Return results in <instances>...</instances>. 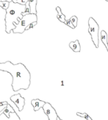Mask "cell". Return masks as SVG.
Returning a JSON list of instances; mask_svg holds the SVG:
<instances>
[{
	"label": "cell",
	"instance_id": "6da1fadb",
	"mask_svg": "<svg viewBox=\"0 0 108 120\" xmlns=\"http://www.w3.org/2000/svg\"><path fill=\"white\" fill-rule=\"evenodd\" d=\"M0 71H7L12 76V88L14 91H18L21 89L26 90L29 88L30 74L23 64L18 63L14 64L9 61L0 63Z\"/></svg>",
	"mask_w": 108,
	"mask_h": 120
},
{
	"label": "cell",
	"instance_id": "7a4b0ae2",
	"mask_svg": "<svg viewBox=\"0 0 108 120\" xmlns=\"http://www.w3.org/2000/svg\"><path fill=\"white\" fill-rule=\"evenodd\" d=\"M26 8V4H21L13 1L10 2L9 8L5 10L6 15L4 21L5 30L7 33H11V32L16 28V26L19 23V20L23 18V13L25 11Z\"/></svg>",
	"mask_w": 108,
	"mask_h": 120
},
{
	"label": "cell",
	"instance_id": "3957f363",
	"mask_svg": "<svg viewBox=\"0 0 108 120\" xmlns=\"http://www.w3.org/2000/svg\"><path fill=\"white\" fill-rule=\"evenodd\" d=\"M37 22V14H28L26 15H23V18L19 20V23L16 26V28L12 30L14 33H23L26 28L32 23Z\"/></svg>",
	"mask_w": 108,
	"mask_h": 120
},
{
	"label": "cell",
	"instance_id": "277c9868",
	"mask_svg": "<svg viewBox=\"0 0 108 120\" xmlns=\"http://www.w3.org/2000/svg\"><path fill=\"white\" fill-rule=\"evenodd\" d=\"M99 25L96 22V21L93 18H89L88 20V32L90 35L92 41L95 46L96 48L99 47Z\"/></svg>",
	"mask_w": 108,
	"mask_h": 120
},
{
	"label": "cell",
	"instance_id": "5b68a950",
	"mask_svg": "<svg viewBox=\"0 0 108 120\" xmlns=\"http://www.w3.org/2000/svg\"><path fill=\"white\" fill-rule=\"evenodd\" d=\"M42 109L46 115L47 116L49 120H57L58 115L55 109L53 108V107L49 102H45V104L42 107Z\"/></svg>",
	"mask_w": 108,
	"mask_h": 120
},
{
	"label": "cell",
	"instance_id": "8992f818",
	"mask_svg": "<svg viewBox=\"0 0 108 120\" xmlns=\"http://www.w3.org/2000/svg\"><path fill=\"white\" fill-rule=\"evenodd\" d=\"M10 100L16 105V107L19 108V111H21L23 109V107L25 105V99L21 96V94H16L14 95L10 98Z\"/></svg>",
	"mask_w": 108,
	"mask_h": 120
},
{
	"label": "cell",
	"instance_id": "52a82bcc",
	"mask_svg": "<svg viewBox=\"0 0 108 120\" xmlns=\"http://www.w3.org/2000/svg\"><path fill=\"white\" fill-rule=\"evenodd\" d=\"M31 104L33 107L34 111L36 112V111H38L40 108H42V107L45 104V102L42 101L38 99H35V100H33L31 101Z\"/></svg>",
	"mask_w": 108,
	"mask_h": 120
},
{
	"label": "cell",
	"instance_id": "ba28073f",
	"mask_svg": "<svg viewBox=\"0 0 108 120\" xmlns=\"http://www.w3.org/2000/svg\"><path fill=\"white\" fill-rule=\"evenodd\" d=\"M69 47L75 52H81V45H80L78 40L71 42L69 43Z\"/></svg>",
	"mask_w": 108,
	"mask_h": 120
},
{
	"label": "cell",
	"instance_id": "9c48e42d",
	"mask_svg": "<svg viewBox=\"0 0 108 120\" xmlns=\"http://www.w3.org/2000/svg\"><path fill=\"white\" fill-rule=\"evenodd\" d=\"M100 39L102 42L104 44L106 49L108 52V42H107V34L104 30H101L100 32Z\"/></svg>",
	"mask_w": 108,
	"mask_h": 120
},
{
	"label": "cell",
	"instance_id": "30bf717a",
	"mask_svg": "<svg viewBox=\"0 0 108 120\" xmlns=\"http://www.w3.org/2000/svg\"><path fill=\"white\" fill-rule=\"evenodd\" d=\"M28 3L30 9V13L31 14H37V0H28Z\"/></svg>",
	"mask_w": 108,
	"mask_h": 120
},
{
	"label": "cell",
	"instance_id": "8fae6325",
	"mask_svg": "<svg viewBox=\"0 0 108 120\" xmlns=\"http://www.w3.org/2000/svg\"><path fill=\"white\" fill-rule=\"evenodd\" d=\"M56 11H57V18L62 22V23H64L66 21V16L64 14H63V13L62 12V9L60 7H56Z\"/></svg>",
	"mask_w": 108,
	"mask_h": 120
},
{
	"label": "cell",
	"instance_id": "7c38bea8",
	"mask_svg": "<svg viewBox=\"0 0 108 120\" xmlns=\"http://www.w3.org/2000/svg\"><path fill=\"white\" fill-rule=\"evenodd\" d=\"M3 112H4V115H6L8 118H9V116H10V115H9V113H10V112H12V113H14V112H14V109L12 108V107L10 106L9 104L7 105V107L3 109Z\"/></svg>",
	"mask_w": 108,
	"mask_h": 120
},
{
	"label": "cell",
	"instance_id": "4fadbf2b",
	"mask_svg": "<svg viewBox=\"0 0 108 120\" xmlns=\"http://www.w3.org/2000/svg\"><path fill=\"white\" fill-rule=\"evenodd\" d=\"M9 3L10 2L9 1H0V7H1L2 9H4V10H7L9 7Z\"/></svg>",
	"mask_w": 108,
	"mask_h": 120
},
{
	"label": "cell",
	"instance_id": "5bb4252c",
	"mask_svg": "<svg viewBox=\"0 0 108 120\" xmlns=\"http://www.w3.org/2000/svg\"><path fill=\"white\" fill-rule=\"evenodd\" d=\"M76 114H77L78 116H81V117L85 118L86 120H93V119L90 118V116H89V115H88V114H86V113H80V112H77Z\"/></svg>",
	"mask_w": 108,
	"mask_h": 120
},
{
	"label": "cell",
	"instance_id": "9a60e30c",
	"mask_svg": "<svg viewBox=\"0 0 108 120\" xmlns=\"http://www.w3.org/2000/svg\"><path fill=\"white\" fill-rule=\"evenodd\" d=\"M70 20H71V21L72 22V23H73V25L74 26V27L76 28V27H77V25H78V18H77V16H71V17L70 18Z\"/></svg>",
	"mask_w": 108,
	"mask_h": 120
},
{
	"label": "cell",
	"instance_id": "2e32d148",
	"mask_svg": "<svg viewBox=\"0 0 108 120\" xmlns=\"http://www.w3.org/2000/svg\"><path fill=\"white\" fill-rule=\"evenodd\" d=\"M64 23H65L67 26L70 27V28H72V29H75V28H76L74 27V26L73 25L72 22L71 21L70 19H66V21H65Z\"/></svg>",
	"mask_w": 108,
	"mask_h": 120
},
{
	"label": "cell",
	"instance_id": "e0dca14e",
	"mask_svg": "<svg viewBox=\"0 0 108 120\" xmlns=\"http://www.w3.org/2000/svg\"><path fill=\"white\" fill-rule=\"evenodd\" d=\"M12 1L16 3H19L21 4H26L28 2V0H12Z\"/></svg>",
	"mask_w": 108,
	"mask_h": 120
},
{
	"label": "cell",
	"instance_id": "ac0fdd59",
	"mask_svg": "<svg viewBox=\"0 0 108 120\" xmlns=\"http://www.w3.org/2000/svg\"><path fill=\"white\" fill-rule=\"evenodd\" d=\"M37 22H34V23H30L27 28H26V30H29V29H32V28H33V27L35 26H36L37 25Z\"/></svg>",
	"mask_w": 108,
	"mask_h": 120
},
{
	"label": "cell",
	"instance_id": "d6986e66",
	"mask_svg": "<svg viewBox=\"0 0 108 120\" xmlns=\"http://www.w3.org/2000/svg\"><path fill=\"white\" fill-rule=\"evenodd\" d=\"M4 105H8L7 102H0V106H3Z\"/></svg>",
	"mask_w": 108,
	"mask_h": 120
},
{
	"label": "cell",
	"instance_id": "ffe728a7",
	"mask_svg": "<svg viewBox=\"0 0 108 120\" xmlns=\"http://www.w3.org/2000/svg\"><path fill=\"white\" fill-rule=\"evenodd\" d=\"M106 1H107V2H108V0H106Z\"/></svg>",
	"mask_w": 108,
	"mask_h": 120
}]
</instances>
